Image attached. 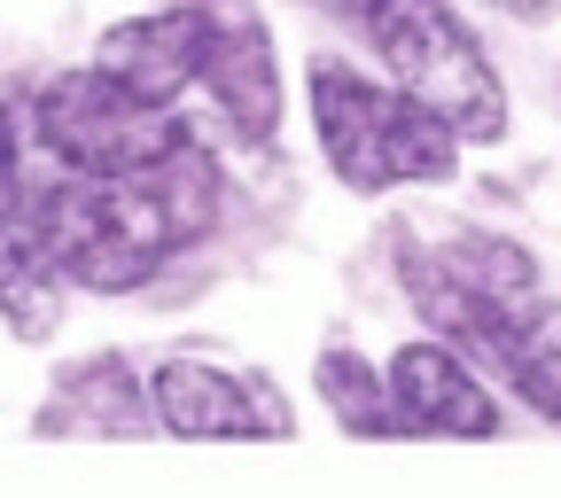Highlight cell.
<instances>
[{"label": "cell", "instance_id": "cell-2", "mask_svg": "<svg viewBox=\"0 0 561 498\" xmlns=\"http://www.w3.org/2000/svg\"><path fill=\"white\" fill-rule=\"evenodd\" d=\"M312 132H320L328 172L359 195H382L405 179H445L460 164V132L430 102H413L398 79L375 86L335 55L312 62Z\"/></svg>", "mask_w": 561, "mask_h": 498}, {"label": "cell", "instance_id": "cell-7", "mask_svg": "<svg viewBox=\"0 0 561 498\" xmlns=\"http://www.w3.org/2000/svg\"><path fill=\"white\" fill-rule=\"evenodd\" d=\"M210 16V55H203V86L219 102V117L242 140H273L280 125V70H273V39L250 16V0H203Z\"/></svg>", "mask_w": 561, "mask_h": 498}, {"label": "cell", "instance_id": "cell-3", "mask_svg": "<svg viewBox=\"0 0 561 498\" xmlns=\"http://www.w3.org/2000/svg\"><path fill=\"white\" fill-rule=\"evenodd\" d=\"M367 47L382 55V70L430 102L460 140H500L507 132V86L491 79V62L476 47V32L445 9V0H351Z\"/></svg>", "mask_w": 561, "mask_h": 498}, {"label": "cell", "instance_id": "cell-12", "mask_svg": "<svg viewBox=\"0 0 561 498\" xmlns=\"http://www.w3.org/2000/svg\"><path fill=\"white\" fill-rule=\"evenodd\" d=\"M24 172V125H16V109L0 102V179H16Z\"/></svg>", "mask_w": 561, "mask_h": 498}, {"label": "cell", "instance_id": "cell-8", "mask_svg": "<svg viewBox=\"0 0 561 498\" xmlns=\"http://www.w3.org/2000/svg\"><path fill=\"white\" fill-rule=\"evenodd\" d=\"M390 397H398L405 437H500L507 429V413L491 405L476 367L445 343H405L390 359Z\"/></svg>", "mask_w": 561, "mask_h": 498}, {"label": "cell", "instance_id": "cell-10", "mask_svg": "<svg viewBox=\"0 0 561 498\" xmlns=\"http://www.w3.org/2000/svg\"><path fill=\"white\" fill-rule=\"evenodd\" d=\"M320 397L351 437H405L398 397H390V367H367L359 350H328L320 359Z\"/></svg>", "mask_w": 561, "mask_h": 498}, {"label": "cell", "instance_id": "cell-5", "mask_svg": "<svg viewBox=\"0 0 561 498\" xmlns=\"http://www.w3.org/2000/svg\"><path fill=\"white\" fill-rule=\"evenodd\" d=\"M149 413L164 420L172 437H210V444H227V437H289L297 429V413L280 405V390H265L257 374H234L219 359H195V350H180V359H164L149 374Z\"/></svg>", "mask_w": 561, "mask_h": 498}, {"label": "cell", "instance_id": "cell-11", "mask_svg": "<svg viewBox=\"0 0 561 498\" xmlns=\"http://www.w3.org/2000/svg\"><path fill=\"white\" fill-rule=\"evenodd\" d=\"M437 265L460 280L468 297H491V304H507V297H530V289H538L530 257H523L515 242H500V234H453V242L437 250Z\"/></svg>", "mask_w": 561, "mask_h": 498}, {"label": "cell", "instance_id": "cell-9", "mask_svg": "<svg viewBox=\"0 0 561 498\" xmlns=\"http://www.w3.org/2000/svg\"><path fill=\"white\" fill-rule=\"evenodd\" d=\"M0 320L24 343H47L62 327V273L39 257L24 227H0Z\"/></svg>", "mask_w": 561, "mask_h": 498}, {"label": "cell", "instance_id": "cell-4", "mask_svg": "<svg viewBox=\"0 0 561 498\" xmlns=\"http://www.w3.org/2000/svg\"><path fill=\"white\" fill-rule=\"evenodd\" d=\"M32 140L62 164V172H94V179H117V172H149L164 164L172 149H187V125L164 109V102H140L125 94L110 70H62L32 94Z\"/></svg>", "mask_w": 561, "mask_h": 498}, {"label": "cell", "instance_id": "cell-6", "mask_svg": "<svg viewBox=\"0 0 561 498\" xmlns=\"http://www.w3.org/2000/svg\"><path fill=\"white\" fill-rule=\"evenodd\" d=\"M203 55H210V16L203 0H172V9H149V16H125L102 32L94 62L110 70V79L140 102H180L195 79H203Z\"/></svg>", "mask_w": 561, "mask_h": 498}, {"label": "cell", "instance_id": "cell-13", "mask_svg": "<svg viewBox=\"0 0 561 498\" xmlns=\"http://www.w3.org/2000/svg\"><path fill=\"white\" fill-rule=\"evenodd\" d=\"M491 9H507V16H530V24H546V16H553V0H491Z\"/></svg>", "mask_w": 561, "mask_h": 498}, {"label": "cell", "instance_id": "cell-1", "mask_svg": "<svg viewBox=\"0 0 561 498\" xmlns=\"http://www.w3.org/2000/svg\"><path fill=\"white\" fill-rule=\"evenodd\" d=\"M210 219H219V172H210V157L195 140L172 149L164 164H149V172H117V179L62 172L55 187L32 195L39 257L94 297L140 289L172 250L203 242Z\"/></svg>", "mask_w": 561, "mask_h": 498}]
</instances>
